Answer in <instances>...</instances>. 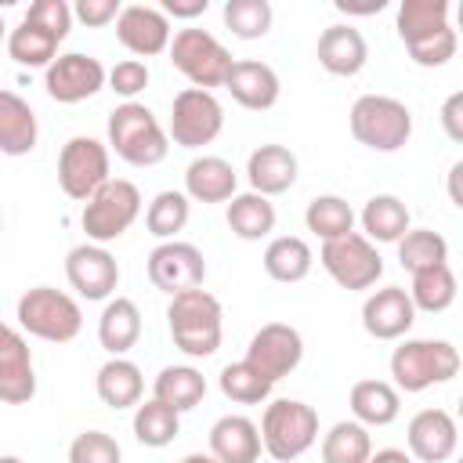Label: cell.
<instances>
[{
    "instance_id": "11",
    "label": "cell",
    "mask_w": 463,
    "mask_h": 463,
    "mask_svg": "<svg viewBox=\"0 0 463 463\" xmlns=\"http://www.w3.org/2000/svg\"><path fill=\"white\" fill-rule=\"evenodd\" d=\"M221 127H224V109H221L213 90L184 87V90L174 94L166 137L177 148H203L221 134Z\"/></svg>"
},
{
    "instance_id": "6",
    "label": "cell",
    "mask_w": 463,
    "mask_h": 463,
    "mask_svg": "<svg viewBox=\"0 0 463 463\" xmlns=\"http://www.w3.org/2000/svg\"><path fill=\"white\" fill-rule=\"evenodd\" d=\"M459 373V351L449 340H402L391 351L394 391L420 394L434 383H449Z\"/></svg>"
},
{
    "instance_id": "28",
    "label": "cell",
    "mask_w": 463,
    "mask_h": 463,
    "mask_svg": "<svg viewBox=\"0 0 463 463\" xmlns=\"http://www.w3.org/2000/svg\"><path fill=\"white\" fill-rule=\"evenodd\" d=\"M347 405H351L354 423H362V427H387L402 412V394L387 380H358L351 387V394H347Z\"/></svg>"
},
{
    "instance_id": "48",
    "label": "cell",
    "mask_w": 463,
    "mask_h": 463,
    "mask_svg": "<svg viewBox=\"0 0 463 463\" xmlns=\"http://www.w3.org/2000/svg\"><path fill=\"white\" fill-rule=\"evenodd\" d=\"M210 0H163V14L170 18H199L206 14Z\"/></svg>"
},
{
    "instance_id": "49",
    "label": "cell",
    "mask_w": 463,
    "mask_h": 463,
    "mask_svg": "<svg viewBox=\"0 0 463 463\" xmlns=\"http://www.w3.org/2000/svg\"><path fill=\"white\" fill-rule=\"evenodd\" d=\"M387 0H336V11L344 14H380Z\"/></svg>"
},
{
    "instance_id": "35",
    "label": "cell",
    "mask_w": 463,
    "mask_h": 463,
    "mask_svg": "<svg viewBox=\"0 0 463 463\" xmlns=\"http://www.w3.org/2000/svg\"><path fill=\"white\" fill-rule=\"evenodd\" d=\"M58 36L54 33H47V29H40L36 22H29V18H22L11 33H7V54L18 61V65H25V69H47L54 58H58Z\"/></svg>"
},
{
    "instance_id": "40",
    "label": "cell",
    "mask_w": 463,
    "mask_h": 463,
    "mask_svg": "<svg viewBox=\"0 0 463 463\" xmlns=\"http://www.w3.org/2000/svg\"><path fill=\"white\" fill-rule=\"evenodd\" d=\"M398 260L409 275L434 268V264H449V242H445V235H438L430 228H409L398 239Z\"/></svg>"
},
{
    "instance_id": "45",
    "label": "cell",
    "mask_w": 463,
    "mask_h": 463,
    "mask_svg": "<svg viewBox=\"0 0 463 463\" xmlns=\"http://www.w3.org/2000/svg\"><path fill=\"white\" fill-rule=\"evenodd\" d=\"M25 18L36 22L40 29H47V33H54L58 40H65L69 29H72V7L65 0H36V4H29Z\"/></svg>"
},
{
    "instance_id": "3",
    "label": "cell",
    "mask_w": 463,
    "mask_h": 463,
    "mask_svg": "<svg viewBox=\"0 0 463 463\" xmlns=\"http://www.w3.org/2000/svg\"><path fill=\"white\" fill-rule=\"evenodd\" d=\"M109 148L130 166H156L166 159L170 137L148 105L123 101L109 112Z\"/></svg>"
},
{
    "instance_id": "34",
    "label": "cell",
    "mask_w": 463,
    "mask_h": 463,
    "mask_svg": "<svg viewBox=\"0 0 463 463\" xmlns=\"http://www.w3.org/2000/svg\"><path fill=\"white\" fill-rule=\"evenodd\" d=\"M405 293H409V300H412L416 311L441 315L456 300V271L449 264H434V268L412 271V286Z\"/></svg>"
},
{
    "instance_id": "5",
    "label": "cell",
    "mask_w": 463,
    "mask_h": 463,
    "mask_svg": "<svg viewBox=\"0 0 463 463\" xmlns=\"http://www.w3.org/2000/svg\"><path fill=\"white\" fill-rule=\"evenodd\" d=\"M14 318H18V326L29 336L47 340V344H69L83 329L80 304L65 289H54V286H33V289H25L18 297Z\"/></svg>"
},
{
    "instance_id": "42",
    "label": "cell",
    "mask_w": 463,
    "mask_h": 463,
    "mask_svg": "<svg viewBox=\"0 0 463 463\" xmlns=\"http://www.w3.org/2000/svg\"><path fill=\"white\" fill-rule=\"evenodd\" d=\"M221 14H224V25L232 29V36H239V40H260V36H268L271 18H275V11H271L268 0H228Z\"/></svg>"
},
{
    "instance_id": "13",
    "label": "cell",
    "mask_w": 463,
    "mask_h": 463,
    "mask_svg": "<svg viewBox=\"0 0 463 463\" xmlns=\"http://www.w3.org/2000/svg\"><path fill=\"white\" fill-rule=\"evenodd\" d=\"M148 282L170 297L177 293H188V289H199L203 279H206V260L199 253V246L192 242H159L152 253H148Z\"/></svg>"
},
{
    "instance_id": "55",
    "label": "cell",
    "mask_w": 463,
    "mask_h": 463,
    "mask_svg": "<svg viewBox=\"0 0 463 463\" xmlns=\"http://www.w3.org/2000/svg\"><path fill=\"white\" fill-rule=\"evenodd\" d=\"M0 228H4V221H0Z\"/></svg>"
},
{
    "instance_id": "18",
    "label": "cell",
    "mask_w": 463,
    "mask_h": 463,
    "mask_svg": "<svg viewBox=\"0 0 463 463\" xmlns=\"http://www.w3.org/2000/svg\"><path fill=\"white\" fill-rule=\"evenodd\" d=\"M409 456L420 463H445L459 445V427L445 409H420L405 427Z\"/></svg>"
},
{
    "instance_id": "30",
    "label": "cell",
    "mask_w": 463,
    "mask_h": 463,
    "mask_svg": "<svg viewBox=\"0 0 463 463\" xmlns=\"http://www.w3.org/2000/svg\"><path fill=\"white\" fill-rule=\"evenodd\" d=\"M362 235L369 239V242H398L405 232H409V224H412V217H409V206L398 199V195H391V192H380V195H373L365 206H362Z\"/></svg>"
},
{
    "instance_id": "19",
    "label": "cell",
    "mask_w": 463,
    "mask_h": 463,
    "mask_svg": "<svg viewBox=\"0 0 463 463\" xmlns=\"http://www.w3.org/2000/svg\"><path fill=\"white\" fill-rule=\"evenodd\" d=\"M116 36L119 43L137 54V58H156L170 47V18L159 7L148 4H130L116 18Z\"/></svg>"
},
{
    "instance_id": "53",
    "label": "cell",
    "mask_w": 463,
    "mask_h": 463,
    "mask_svg": "<svg viewBox=\"0 0 463 463\" xmlns=\"http://www.w3.org/2000/svg\"><path fill=\"white\" fill-rule=\"evenodd\" d=\"M0 463H25L22 456H0Z\"/></svg>"
},
{
    "instance_id": "15",
    "label": "cell",
    "mask_w": 463,
    "mask_h": 463,
    "mask_svg": "<svg viewBox=\"0 0 463 463\" xmlns=\"http://www.w3.org/2000/svg\"><path fill=\"white\" fill-rule=\"evenodd\" d=\"M304 358V336L286 326V322H268L260 326L250 344H246V362L253 369H260L271 383H279L282 376H289Z\"/></svg>"
},
{
    "instance_id": "43",
    "label": "cell",
    "mask_w": 463,
    "mask_h": 463,
    "mask_svg": "<svg viewBox=\"0 0 463 463\" xmlns=\"http://www.w3.org/2000/svg\"><path fill=\"white\" fill-rule=\"evenodd\" d=\"M69 463H123V449L105 430H83L69 445Z\"/></svg>"
},
{
    "instance_id": "29",
    "label": "cell",
    "mask_w": 463,
    "mask_h": 463,
    "mask_svg": "<svg viewBox=\"0 0 463 463\" xmlns=\"http://www.w3.org/2000/svg\"><path fill=\"white\" fill-rule=\"evenodd\" d=\"M94 391L101 398V405L109 409H134L141 402V391H145V376L141 369L130 362V358H109L98 376H94Z\"/></svg>"
},
{
    "instance_id": "33",
    "label": "cell",
    "mask_w": 463,
    "mask_h": 463,
    "mask_svg": "<svg viewBox=\"0 0 463 463\" xmlns=\"http://www.w3.org/2000/svg\"><path fill=\"white\" fill-rule=\"evenodd\" d=\"M315 264L311 246L300 235H279L264 246V271L275 282H300Z\"/></svg>"
},
{
    "instance_id": "1",
    "label": "cell",
    "mask_w": 463,
    "mask_h": 463,
    "mask_svg": "<svg viewBox=\"0 0 463 463\" xmlns=\"http://www.w3.org/2000/svg\"><path fill=\"white\" fill-rule=\"evenodd\" d=\"M394 25L409 58L423 69L445 65L459 47L456 29L449 25V0H402Z\"/></svg>"
},
{
    "instance_id": "54",
    "label": "cell",
    "mask_w": 463,
    "mask_h": 463,
    "mask_svg": "<svg viewBox=\"0 0 463 463\" xmlns=\"http://www.w3.org/2000/svg\"><path fill=\"white\" fill-rule=\"evenodd\" d=\"M7 40V25H4V14H0V43Z\"/></svg>"
},
{
    "instance_id": "51",
    "label": "cell",
    "mask_w": 463,
    "mask_h": 463,
    "mask_svg": "<svg viewBox=\"0 0 463 463\" xmlns=\"http://www.w3.org/2000/svg\"><path fill=\"white\" fill-rule=\"evenodd\" d=\"M459 174H463V163H452V170H449V195H452L456 206H463V195H459Z\"/></svg>"
},
{
    "instance_id": "23",
    "label": "cell",
    "mask_w": 463,
    "mask_h": 463,
    "mask_svg": "<svg viewBox=\"0 0 463 463\" xmlns=\"http://www.w3.org/2000/svg\"><path fill=\"white\" fill-rule=\"evenodd\" d=\"M246 177L257 195H282L297 184V156L286 145H260L246 159Z\"/></svg>"
},
{
    "instance_id": "39",
    "label": "cell",
    "mask_w": 463,
    "mask_h": 463,
    "mask_svg": "<svg viewBox=\"0 0 463 463\" xmlns=\"http://www.w3.org/2000/svg\"><path fill=\"white\" fill-rule=\"evenodd\" d=\"M217 383H221V394H224L228 402H235V405H260V402H268V394H271V387H275V383H271L260 369H253L246 358L224 365L221 376H217Z\"/></svg>"
},
{
    "instance_id": "36",
    "label": "cell",
    "mask_w": 463,
    "mask_h": 463,
    "mask_svg": "<svg viewBox=\"0 0 463 463\" xmlns=\"http://www.w3.org/2000/svg\"><path fill=\"white\" fill-rule=\"evenodd\" d=\"M373 456L369 427L354 420H340L322 438V463H365Z\"/></svg>"
},
{
    "instance_id": "2",
    "label": "cell",
    "mask_w": 463,
    "mask_h": 463,
    "mask_svg": "<svg viewBox=\"0 0 463 463\" xmlns=\"http://www.w3.org/2000/svg\"><path fill=\"white\" fill-rule=\"evenodd\" d=\"M221 318H224L221 300L203 286L170 297V307H166L170 340L188 358H210L221 347Z\"/></svg>"
},
{
    "instance_id": "25",
    "label": "cell",
    "mask_w": 463,
    "mask_h": 463,
    "mask_svg": "<svg viewBox=\"0 0 463 463\" xmlns=\"http://www.w3.org/2000/svg\"><path fill=\"white\" fill-rule=\"evenodd\" d=\"M239 188V177L221 156H195L184 166V195L195 203H228Z\"/></svg>"
},
{
    "instance_id": "52",
    "label": "cell",
    "mask_w": 463,
    "mask_h": 463,
    "mask_svg": "<svg viewBox=\"0 0 463 463\" xmlns=\"http://www.w3.org/2000/svg\"><path fill=\"white\" fill-rule=\"evenodd\" d=\"M181 463H217V459H213L210 452H188V456H184Z\"/></svg>"
},
{
    "instance_id": "9",
    "label": "cell",
    "mask_w": 463,
    "mask_h": 463,
    "mask_svg": "<svg viewBox=\"0 0 463 463\" xmlns=\"http://www.w3.org/2000/svg\"><path fill=\"white\" fill-rule=\"evenodd\" d=\"M170 65L192 80V87L210 90V87H224V76L232 69V51L206 29H177L170 36Z\"/></svg>"
},
{
    "instance_id": "21",
    "label": "cell",
    "mask_w": 463,
    "mask_h": 463,
    "mask_svg": "<svg viewBox=\"0 0 463 463\" xmlns=\"http://www.w3.org/2000/svg\"><path fill=\"white\" fill-rule=\"evenodd\" d=\"M224 87L250 112L271 109L279 101V90H282L279 72L268 61H257V58H235L232 69H228V76H224Z\"/></svg>"
},
{
    "instance_id": "7",
    "label": "cell",
    "mask_w": 463,
    "mask_h": 463,
    "mask_svg": "<svg viewBox=\"0 0 463 463\" xmlns=\"http://www.w3.org/2000/svg\"><path fill=\"white\" fill-rule=\"evenodd\" d=\"M347 123L354 141L373 152H398L412 137V112L405 101L391 94H362L351 105Z\"/></svg>"
},
{
    "instance_id": "47",
    "label": "cell",
    "mask_w": 463,
    "mask_h": 463,
    "mask_svg": "<svg viewBox=\"0 0 463 463\" xmlns=\"http://www.w3.org/2000/svg\"><path fill=\"white\" fill-rule=\"evenodd\" d=\"M441 127H445V134H449V141H463V90H456V94H449L445 98V105H441Z\"/></svg>"
},
{
    "instance_id": "26",
    "label": "cell",
    "mask_w": 463,
    "mask_h": 463,
    "mask_svg": "<svg viewBox=\"0 0 463 463\" xmlns=\"http://www.w3.org/2000/svg\"><path fill=\"white\" fill-rule=\"evenodd\" d=\"M40 127H36V112L33 105L0 87V152L4 156H29L36 148Z\"/></svg>"
},
{
    "instance_id": "4",
    "label": "cell",
    "mask_w": 463,
    "mask_h": 463,
    "mask_svg": "<svg viewBox=\"0 0 463 463\" xmlns=\"http://www.w3.org/2000/svg\"><path fill=\"white\" fill-rule=\"evenodd\" d=\"M260 449L275 463L300 459L318 441V412L297 398H275L260 416Z\"/></svg>"
},
{
    "instance_id": "8",
    "label": "cell",
    "mask_w": 463,
    "mask_h": 463,
    "mask_svg": "<svg viewBox=\"0 0 463 463\" xmlns=\"http://www.w3.org/2000/svg\"><path fill=\"white\" fill-rule=\"evenodd\" d=\"M141 213V192L134 181L127 177H109L87 203H83V213H80V224L87 232L90 242L105 246L112 239H119Z\"/></svg>"
},
{
    "instance_id": "22",
    "label": "cell",
    "mask_w": 463,
    "mask_h": 463,
    "mask_svg": "<svg viewBox=\"0 0 463 463\" xmlns=\"http://www.w3.org/2000/svg\"><path fill=\"white\" fill-rule=\"evenodd\" d=\"M365 58H369V43H365L362 29L344 25V22L322 29V36H318V65L329 76H358L365 69Z\"/></svg>"
},
{
    "instance_id": "20",
    "label": "cell",
    "mask_w": 463,
    "mask_h": 463,
    "mask_svg": "<svg viewBox=\"0 0 463 463\" xmlns=\"http://www.w3.org/2000/svg\"><path fill=\"white\" fill-rule=\"evenodd\" d=\"M416 322V307L402 286H383L362 304V329L373 340H402Z\"/></svg>"
},
{
    "instance_id": "12",
    "label": "cell",
    "mask_w": 463,
    "mask_h": 463,
    "mask_svg": "<svg viewBox=\"0 0 463 463\" xmlns=\"http://www.w3.org/2000/svg\"><path fill=\"white\" fill-rule=\"evenodd\" d=\"M109 181V148L90 137V134H76L61 145L58 156V184L69 199L87 203L101 184Z\"/></svg>"
},
{
    "instance_id": "14",
    "label": "cell",
    "mask_w": 463,
    "mask_h": 463,
    "mask_svg": "<svg viewBox=\"0 0 463 463\" xmlns=\"http://www.w3.org/2000/svg\"><path fill=\"white\" fill-rule=\"evenodd\" d=\"M43 87H47L51 101L80 105V101L94 98L105 87V65L98 58H90V54H80V51L58 54L43 72Z\"/></svg>"
},
{
    "instance_id": "41",
    "label": "cell",
    "mask_w": 463,
    "mask_h": 463,
    "mask_svg": "<svg viewBox=\"0 0 463 463\" xmlns=\"http://www.w3.org/2000/svg\"><path fill=\"white\" fill-rule=\"evenodd\" d=\"M188 213H192L188 195H184V192L166 188V192H159V195L148 203V210H145V228H148V235H156V239L170 242L177 232H184Z\"/></svg>"
},
{
    "instance_id": "24",
    "label": "cell",
    "mask_w": 463,
    "mask_h": 463,
    "mask_svg": "<svg viewBox=\"0 0 463 463\" xmlns=\"http://www.w3.org/2000/svg\"><path fill=\"white\" fill-rule=\"evenodd\" d=\"M210 456L217 463H257L260 459V430L250 416H221L210 427Z\"/></svg>"
},
{
    "instance_id": "16",
    "label": "cell",
    "mask_w": 463,
    "mask_h": 463,
    "mask_svg": "<svg viewBox=\"0 0 463 463\" xmlns=\"http://www.w3.org/2000/svg\"><path fill=\"white\" fill-rule=\"evenodd\" d=\"M65 279L83 300H109L119 286V264L105 246L80 242L65 253Z\"/></svg>"
},
{
    "instance_id": "44",
    "label": "cell",
    "mask_w": 463,
    "mask_h": 463,
    "mask_svg": "<svg viewBox=\"0 0 463 463\" xmlns=\"http://www.w3.org/2000/svg\"><path fill=\"white\" fill-rule=\"evenodd\" d=\"M105 83H109V90H116L119 98L134 101V98L148 87V65H145L141 58H123V61H116V65L105 72Z\"/></svg>"
},
{
    "instance_id": "37",
    "label": "cell",
    "mask_w": 463,
    "mask_h": 463,
    "mask_svg": "<svg viewBox=\"0 0 463 463\" xmlns=\"http://www.w3.org/2000/svg\"><path fill=\"white\" fill-rule=\"evenodd\" d=\"M304 224L322 242H329V239H340V235L354 232V210L340 195H315L307 203V210H304Z\"/></svg>"
},
{
    "instance_id": "50",
    "label": "cell",
    "mask_w": 463,
    "mask_h": 463,
    "mask_svg": "<svg viewBox=\"0 0 463 463\" xmlns=\"http://www.w3.org/2000/svg\"><path fill=\"white\" fill-rule=\"evenodd\" d=\"M365 463H412V456L405 449H376Z\"/></svg>"
},
{
    "instance_id": "38",
    "label": "cell",
    "mask_w": 463,
    "mask_h": 463,
    "mask_svg": "<svg viewBox=\"0 0 463 463\" xmlns=\"http://www.w3.org/2000/svg\"><path fill=\"white\" fill-rule=\"evenodd\" d=\"M181 434V412H174L163 402H137L134 409V438L148 449H163Z\"/></svg>"
},
{
    "instance_id": "46",
    "label": "cell",
    "mask_w": 463,
    "mask_h": 463,
    "mask_svg": "<svg viewBox=\"0 0 463 463\" xmlns=\"http://www.w3.org/2000/svg\"><path fill=\"white\" fill-rule=\"evenodd\" d=\"M119 0H76V7H72V18H80L83 25H90V29H101V25H109V22H116L119 18Z\"/></svg>"
},
{
    "instance_id": "10",
    "label": "cell",
    "mask_w": 463,
    "mask_h": 463,
    "mask_svg": "<svg viewBox=\"0 0 463 463\" xmlns=\"http://www.w3.org/2000/svg\"><path fill=\"white\" fill-rule=\"evenodd\" d=\"M318 260L340 289H373L383 275V257L362 232H347L340 239L322 242Z\"/></svg>"
},
{
    "instance_id": "32",
    "label": "cell",
    "mask_w": 463,
    "mask_h": 463,
    "mask_svg": "<svg viewBox=\"0 0 463 463\" xmlns=\"http://www.w3.org/2000/svg\"><path fill=\"white\" fill-rule=\"evenodd\" d=\"M228 228L246 242L268 239L275 232V203L257 192H235L228 199Z\"/></svg>"
},
{
    "instance_id": "31",
    "label": "cell",
    "mask_w": 463,
    "mask_h": 463,
    "mask_svg": "<svg viewBox=\"0 0 463 463\" xmlns=\"http://www.w3.org/2000/svg\"><path fill=\"white\" fill-rule=\"evenodd\" d=\"M152 398L174 412H188L206 398V376L195 365H166L152 383Z\"/></svg>"
},
{
    "instance_id": "27",
    "label": "cell",
    "mask_w": 463,
    "mask_h": 463,
    "mask_svg": "<svg viewBox=\"0 0 463 463\" xmlns=\"http://www.w3.org/2000/svg\"><path fill=\"white\" fill-rule=\"evenodd\" d=\"M141 336V311L130 297H109L98 318V344L112 354L123 358Z\"/></svg>"
},
{
    "instance_id": "17",
    "label": "cell",
    "mask_w": 463,
    "mask_h": 463,
    "mask_svg": "<svg viewBox=\"0 0 463 463\" xmlns=\"http://www.w3.org/2000/svg\"><path fill=\"white\" fill-rule=\"evenodd\" d=\"M36 394V369H33V351L25 336L0 322V402L4 405H25Z\"/></svg>"
}]
</instances>
